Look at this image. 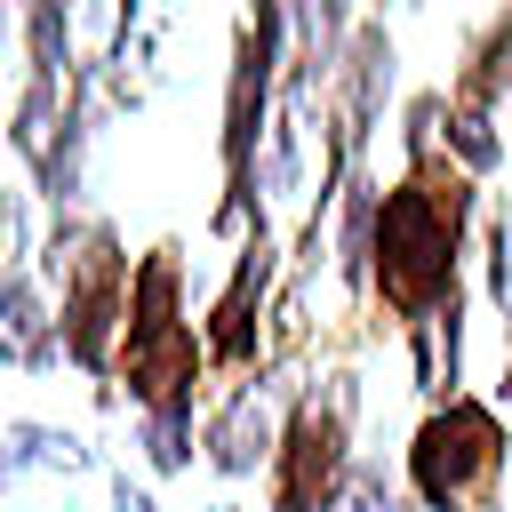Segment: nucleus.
<instances>
[{
	"mask_svg": "<svg viewBox=\"0 0 512 512\" xmlns=\"http://www.w3.org/2000/svg\"><path fill=\"white\" fill-rule=\"evenodd\" d=\"M480 216V176H464L440 144L408 152L400 184L376 208V256L368 288L408 328L416 392L464 384V232Z\"/></svg>",
	"mask_w": 512,
	"mask_h": 512,
	"instance_id": "nucleus-1",
	"label": "nucleus"
},
{
	"mask_svg": "<svg viewBox=\"0 0 512 512\" xmlns=\"http://www.w3.org/2000/svg\"><path fill=\"white\" fill-rule=\"evenodd\" d=\"M280 48H288V0H248V8H240V24H232V64H224V128H216V152H224L216 232H224V240H248V232L264 224L256 160H264V136H272V88L288 80V72H280Z\"/></svg>",
	"mask_w": 512,
	"mask_h": 512,
	"instance_id": "nucleus-2",
	"label": "nucleus"
},
{
	"mask_svg": "<svg viewBox=\"0 0 512 512\" xmlns=\"http://www.w3.org/2000/svg\"><path fill=\"white\" fill-rule=\"evenodd\" d=\"M200 368L208 344L184 320V248L160 240L136 272H128V328H120V384L136 408H192L200 400Z\"/></svg>",
	"mask_w": 512,
	"mask_h": 512,
	"instance_id": "nucleus-3",
	"label": "nucleus"
},
{
	"mask_svg": "<svg viewBox=\"0 0 512 512\" xmlns=\"http://www.w3.org/2000/svg\"><path fill=\"white\" fill-rule=\"evenodd\" d=\"M512 464V424L480 392H448L408 432V504L416 512H496Z\"/></svg>",
	"mask_w": 512,
	"mask_h": 512,
	"instance_id": "nucleus-4",
	"label": "nucleus"
},
{
	"mask_svg": "<svg viewBox=\"0 0 512 512\" xmlns=\"http://www.w3.org/2000/svg\"><path fill=\"white\" fill-rule=\"evenodd\" d=\"M40 264H48V280L64 288V304H56L64 360H80L88 376H112V368H120L112 336L128 328V256H120V232L96 224V216H56Z\"/></svg>",
	"mask_w": 512,
	"mask_h": 512,
	"instance_id": "nucleus-5",
	"label": "nucleus"
},
{
	"mask_svg": "<svg viewBox=\"0 0 512 512\" xmlns=\"http://www.w3.org/2000/svg\"><path fill=\"white\" fill-rule=\"evenodd\" d=\"M352 376H328L288 408L280 456H272V512H328L352 472Z\"/></svg>",
	"mask_w": 512,
	"mask_h": 512,
	"instance_id": "nucleus-6",
	"label": "nucleus"
},
{
	"mask_svg": "<svg viewBox=\"0 0 512 512\" xmlns=\"http://www.w3.org/2000/svg\"><path fill=\"white\" fill-rule=\"evenodd\" d=\"M264 288H272V224H256L232 256V280L224 296L208 304V368H256L264 352Z\"/></svg>",
	"mask_w": 512,
	"mask_h": 512,
	"instance_id": "nucleus-7",
	"label": "nucleus"
},
{
	"mask_svg": "<svg viewBox=\"0 0 512 512\" xmlns=\"http://www.w3.org/2000/svg\"><path fill=\"white\" fill-rule=\"evenodd\" d=\"M280 432H288V416H280L272 384H264V376H248V384H240V392H232V400L200 424V456H208V472L248 480V472H272Z\"/></svg>",
	"mask_w": 512,
	"mask_h": 512,
	"instance_id": "nucleus-8",
	"label": "nucleus"
},
{
	"mask_svg": "<svg viewBox=\"0 0 512 512\" xmlns=\"http://www.w3.org/2000/svg\"><path fill=\"white\" fill-rule=\"evenodd\" d=\"M96 464V448L80 440V432H64V424H40V416H16V424H0V488H16V480H32V472H88Z\"/></svg>",
	"mask_w": 512,
	"mask_h": 512,
	"instance_id": "nucleus-9",
	"label": "nucleus"
},
{
	"mask_svg": "<svg viewBox=\"0 0 512 512\" xmlns=\"http://www.w3.org/2000/svg\"><path fill=\"white\" fill-rule=\"evenodd\" d=\"M56 352H64V336H56V312L40 304L32 272H24V264L0 272V360H16V368H56Z\"/></svg>",
	"mask_w": 512,
	"mask_h": 512,
	"instance_id": "nucleus-10",
	"label": "nucleus"
},
{
	"mask_svg": "<svg viewBox=\"0 0 512 512\" xmlns=\"http://www.w3.org/2000/svg\"><path fill=\"white\" fill-rule=\"evenodd\" d=\"M504 96H512V8H496L488 24L464 32V64H456L448 104H480V112H496Z\"/></svg>",
	"mask_w": 512,
	"mask_h": 512,
	"instance_id": "nucleus-11",
	"label": "nucleus"
},
{
	"mask_svg": "<svg viewBox=\"0 0 512 512\" xmlns=\"http://www.w3.org/2000/svg\"><path fill=\"white\" fill-rule=\"evenodd\" d=\"M136 448L160 480L192 472V408H136Z\"/></svg>",
	"mask_w": 512,
	"mask_h": 512,
	"instance_id": "nucleus-12",
	"label": "nucleus"
},
{
	"mask_svg": "<svg viewBox=\"0 0 512 512\" xmlns=\"http://www.w3.org/2000/svg\"><path fill=\"white\" fill-rule=\"evenodd\" d=\"M24 40H32V80L64 88L72 64V0H24Z\"/></svg>",
	"mask_w": 512,
	"mask_h": 512,
	"instance_id": "nucleus-13",
	"label": "nucleus"
},
{
	"mask_svg": "<svg viewBox=\"0 0 512 512\" xmlns=\"http://www.w3.org/2000/svg\"><path fill=\"white\" fill-rule=\"evenodd\" d=\"M328 512H416V504H408V496L392 488V472H384V464H352Z\"/></svg>",
	"mask_w": 512,
	"mask_h": 512,
	"instance_id": "nucleus-14",
	"label": "nucleus"
},
{
	"mask_svg": "<svg viewBox=\"0 0 512 512\" xmlns=\"http://www.w3.org/2000/svg\"><path fill=\"white\" fill-rule=\"evenodd\" d=\"M112 512H160V504L144 496V480H128V472H112Z\"/></svg>",
	"mask_w": 512,
	"mask_h": 512,
	"instance_id": "nucleus-15",
	"label": "nucleus"
},
{
	"mask_svg": "<svg viewBox=\"0 0 512 512\" xmlns=\"http://www.w3.org/2000/svg\"><path fill=\"white\" fill-rule=\"evenodd\" d=\"M496 400H512V312H504V376H496Z\"/></svg>",
	"mask_w": 512,
	"mask_h": 512,
	"instance_id": "nucleus-16",
	"label": "nucleus"
},
{
	"mask_svg": "<svg viewBox=\"0 0 512 512\" xmlns=\"http://www.w3.org/2000/svg\"><path fill=\"white\" fill-rule=\"evenodd\" d=\"M208 512H240V504H208Z\"/></svg>",
	"mask_w": 512,
	"mask_h": 512,
	"instance_id": "nucleus-17",
	"label": "nucleus"
}]
</instances>
